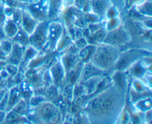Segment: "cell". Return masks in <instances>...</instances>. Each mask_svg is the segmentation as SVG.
Segmentation results:
<instances>
[{
	"instance_id": "1",
	"label": "cell",
	"mask_w": 152,
	"mask_h": 124,
	"mask_svg": "<svg viewBox=\"0 0 152 124\" xmlns=\"http://www.w3.org/2000/svg\"><path fill=\"white\" fill-rule=\"evenodd\" d=\"M120 54L118 48L104 43L96 47L91 62L99 69L105 71L115 66Z\"/></svg>"
},
{
	"instance_id": "2",
	"label": "cell",
	"mask_w": 152,
	"mask_h": 124,
	"mask_svg": "<svg viewBox=\"0 0 152 124\" xmlns=\"http://www.w3.org/2000/svg\"><path fill=\"white\" fill-rule=\"evenodd\" d=\"M37 113L34 116H37L38 119L43 123H56L61 120V113L59 108L50 102H43L37 106Z\"/></svg>"
},
{
	"instance_id": "3",
	"label": "cell",
	"mask_w": 152,
	"mask_h": 124,
	"mask_svg": "<svg viewBox=\"0 0 152 124\" xmlns=\"http://www.w3.org/2000/svg\"><path fill=\"white\" fill-rule=\"evenodd\" d=\"M129 41L130 36L126 30L123 28H117L112 31H110L108 34L105 35L103 43L117 47L119 45L129 43Z\"/></svg>"
},
{
	"instance_id": "4",
	"label": "cell",
	"mask_w": 152,
	"mask_h": 124,
	"mask_svg": "<svg viewBox=\"0 0 152 124\" xmlns=\"http://www.w3.org/2000/svg\"><path fill=\"white\" fill-rule=\"evenodd\" d=\"M48 25L45 22L39 24L29 37V43L37 49H41L46 43L48 36Z\"/></svg>"
},
{
	"instance_id": "5",
	"label": "cell",
	"mask_w": 152,
	"mask_h": 124,
	"mask_svg": "<svg viewBox=\"0 0 152 124\" xmlns=\"http://www.w3.org/2000/svg\"><path fill=\"white\" fill-rule=\"evenodd\" d=\"M142 51L139 50H131L129 51L125 52L124 54H120L119 59L116 63V68L120 71H123L125 68L130 67L131 65L137 62L136 59H139L140 56H143Z\"/></svg>"
},
{
	"instance_id": "6",
	"label": "cell",
	"mask_w": 152,
	"mask_h": 124,
	"mask_svg": "<svg viewBox=\"0 0 152 124\" xmlns=\"http://www.w3.org/2000/svg\"><path fill=\"white\" fill-rule=\"evenodd\" d=\"M63 27L60 22H53L48 26V38L50 49H55L63 35Z\"/></svg>"
},
{
	"instance_id": "7",
	"label": "cell",
	"mask_w": 152,
	"mask_h": 124,
	"mask_svg": "<svg viewBox=\"0 0 152 124\" xmlns=\"http://www.w3.org/2000/svg\"><path fill=\"white\" fill-rule=\"evenodd\" d=\"M50 74L51 77L52 82L53 84L58 87L61 86L63 83L64 77L65 74V68L64 67L62 62H56L52 67H50Z\"/></svg>"
},
{
	"instance_id": "8",
	"label": "cell",
	"mask_w": 152,
	"mask_h": 124,
	"mask_svg": "<svg viewBox=\"0 0 152 124\" xmlns=\"http://www.w3.org/2000/svg\"><path fill=\"white\" fill-rule=\"evenodd\" d=\"M91 13L99 17L105 16L106 12L113 5L111 0H90Z\"/></svg>"
},
{
	"instance_id": "9",
	"label": "cell",
	"mask_w": 152,
	"mask_h": 124,
	"mask_svg": "<svg viewBox=\"0 0 152 124\" xmlns=\"http://www.w3.org/2000/svg\"><path fill=\"white\" fill-rule=\"evenodd\" d=\"M22 29L28 34H31L37 26V21L33 17L27 9H22Z\"/></svg>"
},
{
	"instance_id": "10",
	"label": "cell",
	"mask_w": 152,
	"mask_h": 124,
	"mask_svg": "<svg viewBox=\"0 0 152 124\" xmlns=\"http://www.w3.org/2000/svg\"><path fill=\"white\" fill-rule=\"evenodd\" d=\"M103 71H104L94 65L91 62H88V63H86L84 67L82 68L81 74H80L79 80H80V81L82 82H85L86 80L92 77L101 76L103 74Z\"/></svg>"
},
{
	"instance_id": "11",
	"label": "cell",
	"mask_w": 152,
	"mask_h": 124,
	"mask_svg": "<svg viewBox=\"0 0 152 124\" xmlns=\"http://www.w3.org/2000/svg\"><path fill=\"white\" fill-rule=\"evenodd\" d=\"M24 51H25V50L23 48V45L16 42L13 45L11 51H10V54L8 55L10 63L16 65H19L22 59Z\"/></svg>"
},
{
	"instance_id": "12",
	"label": "cell",
	"mask_w": 152,
	"mask_h": 124,
	"mask_svg": "<svg viewBox=\"0 0 152 124\" xmlns=\"http://www.w3.org/2000/svg\"><path fill=\"white\" fill-rule=\"evenodd\" d=\"M22 98L18 86H14L8 91V103H7V108L4 112H9L13 108L15 105L20 101Z\"/></svg>"
},
{
	"instance_id": "13",
	"label": "cell",
	"mask_w": 152,
	"mask_h": 124,
	"mask_svg": "<svg viewBox=\"0 0 152 124\" xmlns=\"http://www.w3.org/2000/svg\"><path fill=\"white\" fill-rule=\"evenodd\" d=\"M113 83L120 90H126L128 86L127 77L122 71H117L113 74Z\"/></svg>"
},
{
	"instance_id": "14",
	"label": "cell",
	"mask_w": 152,
	"mask_h": 124,
	"mask_svg": "<svg viewBox=\"0 0 152 124\" xmlns=\"http://www.w3.org/2000/svg\"><path fill=\"white\" fill-rule=\"evenodd\" d=\"M19 89L21 96L23 98V99H27V98L30 99L34 94V89L32 88V85L26 80L21 81Z\"/></svg>"
},
{
	"instance_id": "15",
	"label": "cell",
	"mask_w": 152,
	"mask_h": 124,
	"mask_svg": "<svg viewBox=\"0 0 152 124\" xmlns=\"http://www.w3.org/2000/svg\"><path fill=\"white\" fill-rule=\"evenodd\" d=\"M3 30H4L6 37H13L19 31L16 24L12 21L4 23V25H3Z\"/></svg>"
},
{
	"instance_id": "16",
	"label": "cell",
	"mask_w": 152,
	"mask_h": 124,
	"mask_svg": "<svg viewBox=\"0 0 152 124\" xmlns=\"http://www.w3.org/2000/svg\"><path fill=\"white\" fill-rule=\"evenodd\" d=\"M11 110L17 113L19 115L22 116L28 112V106H27V101L23 98H21L20 101L13 106Z\"/></svg>"
},
{
	"instance_id": "17",
	"label": "cell",
	"mask_w": 152,
	"mask_h": 124,
	"mask_svg": "<svg viewBox=\"0 0 152 124\" xmlns=\"http://www.w3.org/2000/svg\"><path fill=\"white\" fill-rule=\"evenodd\" d=\"M13 37H14V40L16 43H19L22 45L28 44V43H29V34H27L23 29L19 30Z\"/></svg>"
},
{
	"instance_id": "18",
	"label": "cell",
	"mask_w": 152,
	"mask_h": 124,
	"mask_svg": "<svg viewBox=\"0 0 152 124\" xmlns=\"http://www.w3.org/2000/svg\"><path fill=\"white\" fill-rule=\"evenodd\" d=\"M44 95L46 99L50 100V101H53V100L56 99L58 96L57 87L54 84L50 85L49 86H48L47 89H45Z\"/></svg>"
},
{
	"instance_id": "19",
	"label": "cell",
	"mask_w": 152,
	"mask_h": 124,
	"mask_svg": "<svg viewBox=\"0 0 152 124\" xmlns=\"http://www.w3.org/2000/svg\"><path fill=\"white\" fill-rule=\"evenodd\" d=\"M136 106L142 112H147L151 110V98H148L146 99L140 100L136 103Z\"/></svg>"
},
{
	"instance_id": "20",
	"label": "cell",
	"mask_w": 152,
	"mask_h": 124,
	"mask_svg": "<svg viewBox=\"0 0 152 124\" xmlns=\"http://www.w3.org/2000/svg\"><path fill=\"white\" fill-rule=\"evenodd\" d=\"M13 45L8 40H1L0 43V51L4 56H8L12 50Z\"/></svg>"
},
{
	"instance_id": "21",
	"label": "cell",
	"mask_w": 152,
	"mask_h": 124,
	"mask_svg": "<svg viewBox=\"0 0 152 124\" xmlns=\"http://www.w3.org/2000/svg\"><path fill=\"white\" fill-rule=\"evenodd\" d=\"M46 98L42 95H37L35 96H32L30 98V104L33 106H37L42 103L46 101Z\"/></svg>"
},
{
	"instance_id": "22",
	"label": "cell",
	"mask_w": 152,
	"mask_h": 124,
	"mask_svg": "<svg viewBox=\"0 0 152 124\" xmlns=\"http://www.w3.org/2000/svg\"><path fill=\"white\" fill-rule=\"evenodd\" d=\"M119 25H120V20H119L118 17H113L111 19H108V22L107 23L106 30L108 31H112V30L115 29V28H118Z\"/></svg>"
},
{
	"instance_id": "23",
	"label": "cell",
	"mask_w": 152,
	"mask_h": 124,
	"mask_svg": "<svg viewBox=\"0 0 152 124\" xmlns=\"http://www.w3.org/2000/svg\"><path fill=\"white\" fill-rule=\"evenodd\" d=\"M16 66L17 65L10 63L6 65V70H7V73L10 77H13L18 73V68Z\"/></svg>"
},
{
	"instance_id": "24",
	"label": "cell",
	"mask_w": 152,
	"mask_h": 124,
	"mask_svg": "<svg viewBox=\"0 0 152 124\" xmlns=\"http://www.w3.org/2000/svg\"><path fill=\"white\" fill-rule=\"evenodd\" d=\"M6 16L4 14V7L3 3L0 1V27H3L5 23Z\"/></svg>"
},
{
	"instance_id": "25",
	"label": "cell",
	"mask_w": 152,
	"mask_h": 124,
	"mask_svg": "<svg viewBox=\"0 0 152 124\" xmlns=\"http://www.w3.org/2000/svg\"><path fill=\"white\" fill-rule=\"evenodd\" d=\"M8 3V5L11 7H16V8H19V7L23 5L24 3L21 2L19 0H6Z\"/></svg>"
},
{
	"instance_id": "26",
	"label": "cell",
	"mask_w": 152,
	"mask_h": 124,
	"mask_svg": "<svg viewBox=\"0 0 152 124\" xmlns=\"http://www.w3.org/2000/svg\"><path fill=\"white\" fill-rule=\"evenodd\" d=\"M86 1H87V0H74V3H75L76 4V7H77V8L80 9V10H83V9L84 8Z\"/></svg>"
},
{
	"instance_id": "27",
	"label": "cell",
	"mask_w": 152,
	"mask_h": 124,
	"mask_svg": "<svg viewBox=\"0 0 152 124\" xmlns=\"http://www.w3.org/2000/svg\"><path fill=\"white\" fill-rule=\"evenodd\" d=\"M145 1V0H126V3L127 4V6H133L134 4L136 6L137 4L144 2Z\"/></svg>"
},
{
	"instance_id": "28",
	"label": "cell",
	"mask_w": 152,
	"mask_h": 124,
	"mask_svg": "<svg viewBox=\"0 0 152 124\" xmlns=\"http://www.w3.org/2000/svg\"><path fill=\"white\" fill-rule=\"evenodd\" d=\"M19 1H21V2H23V3H26V2H29L30 0H19Z\"/></svg>"
},
{
	"instance_id": "29",
	"label": "cell",
	"mask_w": 152,
	"mask_h": 124,
	"mask_svg": "<svg viewBox=\"0 0 152 124\" xmlns=\"http://www.w3.org/2000/svg\"><path fill=\"white\" fill-rule=\"evenodd\" d=\"M30 1H34V2H36V1H38L39 0H30Z\"/></svg>"
},
{
	"instance_id": "30",
	"label": "cell",
	"mask_w": 152,
	"mask_h": 124,
	"mask_svg": "<svg viewBox=\"0 0 152 124\" xmlns=\"http://www.w3.org/2000/svg\"><path fill=\"white\" fill-rule=\"evenodd\" d=\"M67 1H71V2H72V1H74V0H67Z\"/></svg>"
}]
</instances>
